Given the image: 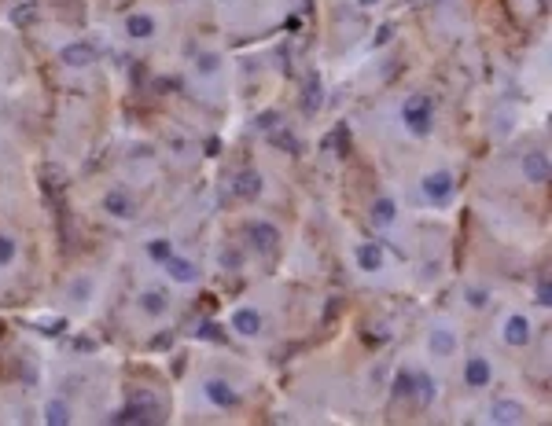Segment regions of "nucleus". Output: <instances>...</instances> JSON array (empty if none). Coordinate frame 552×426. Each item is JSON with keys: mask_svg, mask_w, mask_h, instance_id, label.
<instances>
[{"mask_svg": "<svg viewBox=\"0 0 552 426\" xmlns=\"http://www.w3.org/2000/svg\"><path fill=\"white\" fill-rule=\"evenodd\" d=\"M523 173H527V180H534V184H545V180H549V158H545V151H530L523 158Z\"/></svg>", "mask_w": 552, "mask_h": 426, "instance_id": "423d86ee", "label": "nucleus"}, {"mask_svg": "<svg viewBox=\"0 0 552 426\" xmlns=\"http://www.w3.org/2000/svg\"><path fill=\"white\" fill-rule=\"evenodd\" d=\"M394 217H398V206H394V199H376V206H372V221L379 228H390L394 225Z\"/></svg>", "mask_w": 552, "mask_h": 426, "instance_id": "f8f14e48", "label": "nucleus"}, {"mask_svg": "<svg viewBox=\"0 0 552 426\" xmlns=\"http://www.w3.org/2000/svg\"><path fill=\"white\" fill-rule=\"evenodd\" d=\"M125 34H129V37H136V41L155 37V19H151V15H133L129 23H125Z\"/></svg>", "mask_w": 552, "mask_h": 426, "instance_id": "ddd939ff", "label": "nucleus"}, {"mask_svg": "<svg viewBox=\"0 0 552 426\" xmlns=\"http://www.w3.org/2000/svg\"><path fill=\"white\" fill-rule=\"evenodd\" d=\"M357 265L365 272H379V269H383V247H376V243L357 247Z\"/></svg>", "mask_w": 552, "mask_h": 426, "instance_id": "9d476101", "label": "nucleus"}, {"mask_svg": "<svg viewBox=\"0 0 552 426\" xmlns=\"http://www.w3.org/2000/svg\"><path fill=\"white\" fill-rule=\"evenodd\" d=\"M247 243L254 254H276L280 247V232H276L269 221H251L247 225Z\"/></svg>", "mask_w": 552, "mask_h": 426, "instance_id": "f03ea898", "label": "nucleus"}, {"mask_svg": "<svg viewBox=\"0 0 552 426\" xmlns=\"http://www.w3.org/2000/svg\"><path fill=\"white\" fill-rule=\"evenodd\" d=\"M15 254H19V243L8 236V232H0V269H8V265L15 261Z\"/></svg>", "mask_w": 552, "mask_h": 426, "instance_id": "4be33fe9", "label": "nucleus"}, {"mask_svg": "<svg viewBox=\"0 0 552 426\" xmlns=\"http://www.w3.org/2000/svg\"><path fill=\"white\" fill-rule=\"evenodd\" d=\"M423 195L431 202H449V195H453V173L449 169H434V173L423 177Z\"/></svg>", "mask_w": 552, "mask_h": 426, "instance_id": "7ed1b4c3", "label": "nucleus"}, {"mask_svg": "<svg viewBox=\"0 0 552 426\" xmlns=\"http://www.w3.org/2000/svg\"><path fill=\"white\" fill-rule=\"evenodd\" d=\"M412 382H416V371H398L394 386H390V397H405V393H412Z\"/></svg>", "mask_w": 552, "mask_h": 426, "instance_id": "5701e85b", "label": "nucleus"}, {"mask_svg": "<svg viewBox=\"0 0 552 426\" xmlns=\"http://www.w3.org/2000/svg\"><path fill=\"white\" fill-rule=\"evenodd\" d=\"M166 291H147L144 298H140V309H144V313L147 316H162L166 313Z\"/></svg>", "mask_w": 552, "mask_h": 426, "instance_id": "dca6fc26", "label": "nucleus"}, {"mask_svg": "<svg viewBox=\"0 0 552 426\" xmlns=\"http://www.w3.org/2000/svg\"><path fill=\"white\" fill-rule=\"evenodd\" d=\"M166 265H169V276H173V280H199V269H195L192 261H180V258H169Z\"/></svg>", "mask_w": 552, "mask_h": 426, "instance_id": "6ab92c4d", "label": "nucleus"}, {"mask_svg": "<svg viewBox=\"0 0 552 426\" xmlns=\"http://www.w3.org/2000/svg\"><path fill=\"white\" fill-rule=\"evenodd\" d=\"M92 56H96V52H92L89 45H70V48H63V63H67V67H89Z\"/></svg>", "mask_w": 552, "mask_h": 426, "instance_id": "2eb2a0df", "label": "nucleus"}, {"mask_svg": "<svg viewBox=\"0 0 552 426\" xmlns=\"http://www.w3.org/2000/svg\"><path fill=\"white\" fill-rule=\"evenodd\" d=\"M103 210H107L111 217H129V213H133V199L125 195V191H107V195H103Z\"/></svg>", "mask_w": 552, "mask_h": 426, "instance_id": "9b49d317", "label": "nucleus"}, {"mask_svg": "<svg viewBox=\"0 0 552 426\" xmlns=\"http://www.w3.org/2000/svg\"><path fill=\"white\" fill-rule=\"evenodd\" d=\"M48 419H52V423H67V419H70V408H63L59 401H52V404H48Z\"/></svg>", "mask_w": 552, "mask_h": 426, "instance_id": "b1692460", "label": "nucleus"}, {"mask_svg": "<svg viewBox=\"0 0 552 426\" xmlns=\"http://www.w3.org/2000/svg\"><path fill=\"white\" fill-rule=\"evenodd\" d=\"M464 379H468V386H475V390H482V386H490V360L486 357H471L468 360V368H464Z\"/></svg>", "mask_w": 552, "mask_h": 426, "instance_id": "20e7f679", "label": "nucleus"}, {"mask_svg": "<svg viewBox=\"0 0 552 426\" xmlns=\"http://www.w3.org/2000/svg\"><path fill=\"white\" fill-rule=\"evenodd\" d=\"M401 118H405V125L416 136H427L431 125H434V106H431L427 96H409L405 106H401Z\"/></svg>", "mask_w": 552, "mask_h": 426, "instance_id": "f257e3e1", "label": "nucleus"}, {"mask_svg": "<svg viewBox=\"0 0 552 426\" xmlns=\"http://www.w3.org/2000/svg\"><path fill=\"white\" fill-rule=\"evenodd\" d=\"M431 353L434 357H453L456 353V335L453 331H434L431 335Z\"/></svg>", "mask_w": 552, "mask_h": 426, "instance_id": "4468645a", "label": "nucleus"}, {"mask_svg": "<svg viewBox=\"0 0 552 426\" xmlns=\"http://www.w3.org/2000/svg\"><path fill=\"white\" fill-rule=\"evenodd\" d=\"M302 106H306V111H317V106H321V78H317V74H310V78H306Z\"/></svg>", "mask_w": 552, "mask_h": 426, "instance_id": "f3484780", "label": "nucleus"}, {"mask_svg": "<svg viewBox=\"0 0 552 426\" xmlns=\"http://www.w3.org/2000/svg\"><path fill=\"white\" fill-rule=\"evenodd\" d=\"M34 15H37L34 8H15V23L19 26H30V23H34Z\"/></svg>", "mask_w": 552, "mask_h": 426, "instance_id": "393cba45", "label": "nucleus"}, {"mask_svg": "<svg viewBox=\"0 0 552 426\" xmlns=\"http://www.w3.org/2000/svg\"><path fill=\"white\" fill-rule=\"evenodd\" d=\"M262 173H258V169H243V173L236 177V191H240V195L243 199H258L262 195Z\"/></svg>", "mask_w": 552, "mask_h": 426, "instance_id": "1a4fd4ad", "label": "nucleus"}, {"mask_svg": "<svg viewBox=\"0 0 552 426\" xmlns=\"http://www.w3.org/2000/svg\"><path fill=\"white\" fill-rule=\"evenodd\" d=\"M147 258L166 265L169 258H173V243H169V239H151V243H147Z\"/></svg>", "mask_w": 552, "mask_h": 426, "instance_id": "412c9836", "label": "nucleus"}, {"mask_svg": "<svg viewBox=\"0 0 552 426\" xmlns=\"http://www.w3.org/2000/svg\"><path fill=\"white\" fill-rule=\"evenodd\" d=\"M232 327H236L240 335H258L262 331V316L254 313V309H236V313H232Z\"/></svg>", "mask_w": 552, "mask_h": 426, "instance_id": "6e6552de", "label": "nucleus"}, {"mask_svg": "<svg viewBox=\"0 0 552 426\" xmlns=\"http://www.w3.org/2000/svg\"><path fill=\"white\" fill-rule=\"evenodd\" d=\"M468 302L471 305H486V291H468Z\"/></svg>", "mask_w": 552, "mask_h": 426, "instance_id": "cd10ccee", "label": "nucleus"}, {"mask_svg": "<svg viewBox=\"0 0 552 426\" xmlns=\"http://www.w3.org/2000/svg\"><path fill=\"white\" fill-rule=\"evenodd\" d=\"M493 419H501V423H505V419H508V423H519V419H523V408L505 397V401H497V404H493Z\"/></svg>", "mask_w": 552, "mask_h": 426, "instance_id": "aec40b11", "label": "nucleus"}, {"mask_svg": "<svg viewBox=\"0 0 552 426\" xmlns=\"http://www.w3.org/2000/svg\"><path fill=\"white\" fill-rule=\"evenodd\" d=\"M412 393H416V401H423V404H427V401H434V393H438V386H434V379H431V375H423V371H420V375H416V382H412Z\"/></svg>", "mask_w": 552, "mask_h": 426, "instance_id": "a211bd4d", "label": "nucleus"}, {"mask_svg": "<svg viewBox=\"0 0 552 426\" xmlns=\"http://www.w3.org/2000/svg\"><path fill=\"white\" fill-rule=\"evenodd\" d=\"M361 4H376V0H361Z\"/></svg>", "mask_w": 552, "mask_h": 426, "instance_id": "c756f323", "label": "nucleus"}, {"mask_svg": "<svg viewBox=\"0 0 552 426\" xmlns=\"http://www.w3.org/2000/svg\"><path fill=\"white\" fill-rule=\"evenodd\" d=\"M199 70H203V74L217 70V56H210V52H206V56H199Z\"/></svg>", "mask_w": 552, "mask_h": 426, "instance_id": "bb28decb", "label": "nucleus"}, {"mask_svg": "<svg viewBox=\"0 0 552 426\" xmlns=\"http://www.w3.org/2000/svg\"><path fill=\"white\" fill-rule=\"evenodd\" d=\"M273 144H280L284 151H299V144L291 140V133H276V136H273Z\"/></svg>", "mask_w": 552, "mask_h": 426, "instance_id": "a878e982", "label": "nucleus"}, {"mask_svg": "<svg viewBox=\"0 0 552 426\" xmlns=\"http://www.w3.org/2000/svg\"><path fill=\"white\" fill-rule=\"evenodd\" d=\"M505 342H512V346H527V342H530L527 316H508V320H505Z\"/></svg>", "mask_w": 552, "mask_h": 426, "instance_id": "0eeeda50", "label": "nucleus"}, {"mask_svg": "<svg viewBox=\"0 0 552 426\" xmlns=\"http://www.w3.org/2000/svg\"><path fill=\"white\" fill-rule=\"evenodd\" d=\"M225 265H229V269H236V265H240V258H236V250H229V254H225Z\"/></svg>", "mask_w": 552, "mask_h": 426, "instance_id": "c85d7f7f", "label": "nucleus"}, {"mask_svg": "<svg viewBox=\"0 0 552 426\" xmlns=\"http://www.w3.org/2000/svg\"><path fill=\"white\" fill-rule=\"evenodd\" d=\"M206 397L214 401V404H221V408H232V404H240V393L232 390L225 379H210V382H206Z\"/></svg>", "mask_w": 552, "mask_h": 426, "instance_id": "39448f33", "label": "nucleus"}]
</instances>
